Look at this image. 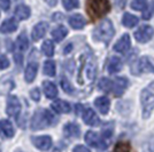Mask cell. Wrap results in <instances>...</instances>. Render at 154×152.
Masks as SVG:
<instances>
[{"label":"cell","instance_id":"43","mask_svg":"<svg viewBox=\"0 0 154 152\" xmlns=\"http://www.w3.org/2000/svg\"><path fill=\"white\" fill-rule=\"evenodd\" d=\"M45 1H46V4L50 5L51 7H54L57 5V2H58V0H45Z\"/></svg>","mask_w":154,"mask_h":152},{"label":"cell","instance_id":"27","mask_svg":"<svg viewBox=\"0 0 154 152\" xmlns=\"http://www.w3.org/2000/svg\"><path fill=\"white\" fill-rule=\"evenodd\" d=\"M31 14V10L30 8L26 6V5H19L15 9V15L19 17L20 19H29Z\"/></svg>","mask_w":154,"mask_h":152},{"label":"cell","instance_id":"3","mask_svg":"<svg viewBox=\"0 0 154 152\" xmlns=\"http://www.w3.org/2000/svg\"><path fill=\"white\" fill-rule=\"evenodd\" d=\"M109 10L110 5L108 0H88L86 2V12L92 19L103 17Z\"/></svg>","mask_w":154,"mask_h":152},{"label":"cell","instance_id":"6","mask_svg":"<svg viewBox=\"0 0 154 152\" xmlns=\"http://www.w3.org/2000/svg\"><path fill=\"white\" fill-rule=\"evenodd\" d=\"M85 142L89 144L90 146L92 148H96L98 150H105V149H107V146L108 144L106 143V141L103 139H101L99 135L94 132H88V133L85 134Z\"/></svg>","mask_w":154,"mask_h":152},{"label":"cell","instance_id":"26","mask_svg":"<svg viewBox=\"0 0 154 152\" xmlns=\"http://www.w3.org/2000/svg\"><path fill=\"white\" fill-rule=\"evenodd\" d=\"M12 89H14V81L11 79L6 78H1L0 79V94H7L9 93Z\"/></svg>","mask_w":154,"mask_h":152},{"label":"cell","instance_id":"17","mask_svg":"<svg viewBox=\"0 0 154 152\" xmlns=\"http://www.w3.org/2000/svg\"><path fill=\"white\" fill-rule=\"evenodd\" d=\"M123 66L122 60L120 57L113 56L109 58L108 63H107V71H108L110 75H114L116 72L121 71Z\"/></svg>","mask_w":154,"mask_h":152},{"label":"cell","instance_id":"5","mask_svg":"<svg viewBox=\"0 0 154 152\" xmlns=\"http://www.w3.org/2000/svg\"><path fill=\"white\" fill-rule=\"evenodd\" d=\"M132 75H140V73H154V64L149 60V57L144 56L135 61L131 66Z\"/></svg>","mask_w":154,"mask_h":152},{"label":"cell","instance_id":"25","mask_svg":"<svg viewBox=\"0 0 154 152\" xmlns=\"http://www.w3.org/2000/svg\"><path fill=\"white\" fill-rule=\"evenodd\" d=\"M122 23L125 28H134L138 24V17L130 13H125L122 17Z\"/></svg>","mask_w":154,"mask_h":152},{"label":"cell","instance_id":"38","mask_svg":"<svg viewBox=\"0 0 154 152\" xmlns=\"http://www.w3.org/2000/svg\"><path fill=\"white\" fill-rule=\"evenodd\" d=\"M30 96H31V98L33 101H39L40 100V90L39 88H33L31 89V92H30Z\"/></svg>","mask_w":154,"mask_h":152},{"label":"cell","instance_id":"4","mask_svg":"<svg viewBox=\"0 0 154 152\" xmlns=\"http://www.w3.org/2000/svg\"><path fill=\"white\" fill-rule=\"evenodd\" d=\"M140 102L143 107V117L148 118L154 110V81L141 90Z\"/></svg>","mask_w":154,"mask_h":152},{"label":"cell","instance_id":"20","mask_svg":"<svg viewBox=\"0 0 154 152\" xmlns=\"http://www.w3.org/2000/svg\"><path fill=\"white\" fill-rule=\"evenodd\" d=\"M52 108L55 112L58 113H68L70 112V104L68 102L62 101V100H57L55 102L52 103Z\"/></svg>","mask_w":154,"mask_h":152},{"label":"cell","instance_id":"2","mask_svg":"<svg viewBox=\"0 0 154 152\" xmlns=\"http://www.w3.org/2000/svg\"><path fill=\"white\" fill-rule=\"evenodd\" d=\"M115 34V29L109 19H103L100 24H98L94 31H93V39L96 41H101L105 44H108L113 39Z\"/></svg>","mask_w":154,"mask_h":152},{"label":"cell","instance_id":"10","mask_svg":"<svg viewBox=\"0 0 154 152\" xmlns=\"http://www.w3.org/2000/svg\"><path fill=\"white\" fill-rule=\"evenodd\" d=\"M37 70H38V62L36 60H32L30 57V62L28 64L26 69V73H24V78H26V83H32L35 80V78L37 76Z\"/></svg>","mask_w":154,"mask_h":152},{"label":"cell","instance_id":"22","mask_svg":"<svg viewBox=\"0 0 154 152\" xmlns=\"http://www.w3.org/2000/svg\"><path fill=\"white\" fill-rule=\"evenodd\" d=\"M16 29H17V22L14 19H8L1 24L0 32L7 34V33H12V32L16 31Z\"/></svg>","mask_w":154,"mask_h":152},{"label":"cell","instance_id":"11","mask_svg":"<svg viewBox=\"0 0 154 152\" xmlns=\"http://www.w3.org/2000/svg\"><path fill=\"white\" fill-rule=\"evenodd\" d=\"M82 117H83V121L89 126H99L100 125V119L98 118V115L92 109L84 110Z\"/></svg>","mask_w":154,"mask_h":152},{"label":"cell","instance_id":"24","mask_svg":"<svg viewBox=\"0 0 154 152\" xmlns=\"http://www.w3.org/2000/svg\"><path fill=\"white\" fill-rule=\"evenodd\" d=\"M68 34V30L67 28L63 25H59L58 28H55L53 31H52V37L55 41H61L66 38V36Z\"/></svg>","mask_w":154,"mask_h":152},{"label":"cell","instance_id":"15","mask_svg":"<svg viewBox=\"0 0 154 152\" xmlns=\"http://www.w3.org/2000/svg\"><path fill=\"white\" fill-rule=\"evenodd\" d=\"M63 134L66 137H69V139H76L79 137V134H81V128L77 124L74 122H68L63 127Z\"/></svg>","mask_w":154,"mask_h":152},{"label":"cell","instance_id":"9","mask_svg":"<svg viewBox=\"0 0 154 152\" xmlns=\"http://www.w3.org/2000/svg\"><path fill=\"white\" fill-rule=\"evenodd\" d=\"M33 145L42 151H47L52 146V139L50 136H37L31 139Z\"/></svg>","mask_w":154,"mask_h":152},{"label":"cell","instance_id":"8","mask_svg":"<svg viewBox=\"0 0 154 152\" xmlns=\"http://www.w3.org/2000/svg\"><path fill=\"white\" fill-rule=\"evenodd\" d=\"M6 112L11 117H16L21 112V103L16 96H9L7 100Z\"/></svg>","mask_w":154,"mask_h":152},{"label":"cell","instance_id":"42","mask_svg":"<svg viewBox=\"0 0 154 152\" xmlns=\"http://www.w3.org/2000/svg\"><path fill=\"white\" fill-rule=\"evenodd\" d=\"M114 1H115L116 6L119 7L120 9H122V8H124V7H125V5H127V1H128V0H114Z\"/></svg>","mask_w":154,"mask_h":152},{"label":"cell","instance_id":"41","mask_svg":"<svg viewBox=\"0 0 154 152\" xmlns=\"http://www.w3.org/2000/svg\"><path fill=\"white\" fill-rule=\"evenodd\" d=\"M72 152H91L86 146L84 145H76L75 148H74V150H72Z\"/></svg>","mask_w":154,"mask_h":152},{"label":"cell","instance_id":"31","mask_svg":"<svg viewBox=\"0 0 154 152\" xmlns=\"http://www.w3.org/2000/svg\"><path fill=\"white\" fill-rule=\"evenodd\" d=\"M131 8L135 10H145L147 8V0H134L131 2Z\"/></svg>","mask_w":154,"mask_h":152},{"label":"cell","instance_id":"16","mask_svg":"<svg viewBox=\"0 0 154 152\" xmlns=\"http://www.w3.org/2000/svg\"><path fill=\"white\" fill-rule=\"evenodd\" d=\"M94 105L101 114H107L109 111V107H110V101L106 96H100L94 100Z\"/></svg>","mask_w":154,"mask_h":152},{"label":"cell","instance_id":"29","mask_svg":"<svg viewBox=\"0 0 154 152\" xmlns=\"http://www.w3.org/2000/svg\"><path fill=\"white\" fill-rule=\"evenodd\" d=\"M44 73L48 77H53L55 75V63H54V61H51V60L46 61L45 64H44Z\"/></svg>","mask_w":154,"mask_h":152},{"label":"cell","instance_id":"23","mask_svg":"<svg viewBox=\"0 0 154 152\" xmlns=\"http://www.w3.org/2000/svg\"><path fill=\"white\" fill-rule=\"evenodd\" d=\"M84 72H85V77L88 78V80L92 81L97 75V65L93 61H89L88 63L84 65Z\"/></svg>","mask_w":154,"mask_h":152},{"label":"cell","instance_id":"7","mask_svg":"<svg viewBox=\"0 0 154 152\" xmlns=\"http://www.w3.org/2000/svg\"><path fill=\"white\" fill-rule=\"evenodd\" d=\"M153 34H154V29L151 25L140 26V28L134 33L135 39L138 42H141V44L148 42L151 39L153 38Z\"/></svg>","mask_w":154,"mask_h":152},{"label":"cell","instance_id":"39","mask_svg":"<svg viewBox=\"0 0 154 152\" xmlns=\"http://www.w3.org/2000/svg\"><path fill=\"white\" fill-rule=\"evenodd\" d=\"M9 66V60L6 56H0V70L7 69Z\"/></svg>","mask_w":154,"mask_h":152},{"label":"cell","instance_id":"45","mask_svg":"<svg viewBox=\"0 0 154 152\" xmlns=\"http://www.w3.org/2000/svg\"><path fill=\"white\" fill-rule=\"evenodd\" d=\"M17 152H21V151H17Z\"/></svg>","mask_w":154,"mask_h":152},{"label":"cell","instance_id":"12","mask_svg":"<svg viewBox=\"0 0 154 152\" xmlns=\"http://www.w3.org/2000/svg\"><path fill=\"white\" fill-rule=\"evenodd\" d=\"M129 81L127 78L119 77L113 81V92L116 96H122V94L125 92V89L128 87Z\"/></svg>","mask_w":154,"mask_h":152},{"label":"cell","instance_id":"19","mask_svg":"<svg viewBox=\"0 0 154 152\" xmlns=\"http://www.w3.org/2000/svg\"><path fill=\"white\" fill-rule=\"evenodd\" d=\"M69 24H70L72 29L81 30L86 24V19H84V16L81 15V14H74V15H71L70 17H69Z\"/></svg>","mask_w":154,"mask_h":152},{"label":"cell","instance_id":"40","mask_svg":"<svg viewBox=\"0 0 154 152\" xmlns=\"http://www.w3.org/2000/svg\"><path fill=\"white\" fill-rule=\"evenodd\" d=\"M11 6V0H0V8L4 10H8Z\"/></svg>","mask_w":154,"mask_h":152},{"label":"cell","instance_id":"1","mask_svg":"<svg viewBox=\"0 0 154 152\" xmlns=\"http://www.w3.org/2000/svg\"><path fill=\"white\" fill-rule=\"evenodd\" d=\"M54 122H55V118L48 110L39 109L32 115L31 128L35 130L44 129V128H47L48 126H52Z\"/></svg>","mask_w":154,"mask_h":152},{"label":"cell","instance_id":"30","mask_svg":"<svg viewBox=\"0 0 154 152\" xmlns=\"http://www.w3.org/2000/svg\"><path fill=\"white\" fill-rule=\"evenodd\" d=\"M42 51H43L44 55H46V56H53V54H54V45H53V42L50 41V40H46L45 42L43 44V46H42Z\"/></svg>","mask_w":154,"mask_h":152},{"label":"cell","instance_id":"36","mask_svg":"<svg viewBox=\"0 0 154 152\" xmlns=\"http://www.w3.org/2000/svg\"><path fill=\"white\" fill-rule=\"evenodd\" d=\"M154 15V4H152L151 6H147V8L144 10L143 14V19H149Z\"/></svg>","mask_w":154,"mask_h":152},{"label":"cell","instance_id":"14","mask_svg":"<svg viewBox=\"0 0 154 152\" xmlns=\"http://www.w3.org/2000/svg\"><path fill=\"white\" fill-rule=\"evenodd\" d=\"M48 30V24L46 22H40L38 24H36L35 28L32 29L31 32V37L35 41L37 40H40L46 34V32Z\"/></svg>","mask_w":154,"mask_h":152},{"label":"cell","instance_id":"28","mask_svg":"<svg viewBox=\"0 0 154 152\" xmlns=\"http://www.w3.org/2000/svg\"><path fill=\"white\" fill-rule=\"evenodd\" d=\"M16 45H17V48H19L20 51H24L28 49V47H29V40H28V37H26V34L24 32L21 33L19 37H17Z\"/></svg>","mask_w":154,"mask_h":152},{"label":"cell","instance_id":"33","mask_svg":"<svg viewBox=\"0 0 154 152\" xmlns=\"http://www.w3.org/2000/svg\"><path fill=\"white\" fill-rule=\"evenodd\" d=\"M131 145L128 142H119L114 148V152H130Z\"/></svg>","mask_w":154,"mask_h":152},{"label":"cell","instance_id":"13","mask_svg":"<svg viewBox=\"0 0 154 152\" xmlns=\"http://www.w3.org/2000/svg\"><path fill=\"white\" fill-rule=\"evenodd\" d=\"M130 46H131V40H130L128 33H125L114 45V51H117V53H125V51H129Z\"/></svg>","mask_w":154,"mask_h":152},{"label":"cell","instance_id":"34","mask_svg":"<svg viewBox=\"0 0 154 152\" xmlns=\"http://www.w3.org/2000/svg\"><path fill=\"white\" fill-rule=\"evenodd\" d=\"M62 5H63L64 9L67 10H72L79 7V2L78 0H62Z\"/></svg>","mask_w":154,"mask_h":152},{"label":"cell","instance_id":"32","mask_svg":"<svg viewBox=\"0 0 154 152\" xmlns=\"http://www.w3.org/2000/svg\"><path fill=\"white\" fill-rule=\"evenodd\" d=\"M99 88L101 89L103 92H110L113 88V81H110L107 78H103L100 81H99Z\"/></svg>","mask_w":154,"mask_h":152},{"label":"cell","instance_id":"35","mask_svg":"<svg viewBox=\"0 0 154 152\" xmlns=\"http://www.w3.org/2000/svg\"><path fill=\"white\" fill-rule=\"evenodd\" d=\"M61 87H62L64 92L68 93V94H74V92H75L72 85H71L70 81H69L67 78H62V79H61Z\"/></svg>","mask_w":154,"mask_h":152},{"label":"cell","instance_id":"18","mask_svg":"<svg viewBox=\"0 0 154 152\" xmlns=\"http://www.w3.org/2000/svg\"><path fill=\"white\" fill-rule=\"evenodd\" d=\"M0 133L2 134L5 137H13L14 134H15V129H14L12 122L7 119H2L0 120Z\"/></svg>","mask_w":154,"mask_h":152},{"label":"cell","instance_id":"21","mask_svg":"<svg viewBox=\"0 0 154 152\" xmlns=\"http://www.w3.org/2000/svg\"><path fill=\"white\" fill-rule=\"evenodd\" d=\"M43 89H44V94L47 98H55L58 96V88L57 86L51 81H44L43 83Z\"/></svg>","mask_w":154,"mask_h":152},{"label":"cell","instance_id":"37","mask_svg":"<svg viewBox=\"0 0 154 152\" xmlns=\"http://www.w3.org/2000/svg\"><path fill=\"white\" fill-rule=\"evenodd\" d=\"M112 134H113V126H112V124H108L106 127H103V137H110Z\"/></svg>","mask_w":154,"mask_h":152},{"label":"cell","instance_id":"44","mask_svg":"<svg viewBox=\"0 0 154 152\" xmlns=\"http://www.w3.org/2000/svg\"><path fill=\"white\" fill-rule=\"evenodd\" d=\"M70 51H71V45H69V46H67V47L64 48L63 53L64 54H68V53H70Z\"/></svg>","mask_w":154,"mask_h":152}]
</instances>
